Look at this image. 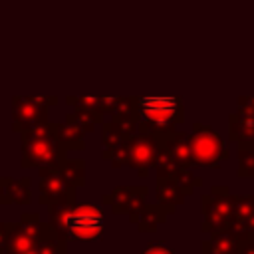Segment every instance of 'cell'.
Wrapping results in <instances>:
<instances>
[{"mask_svg":"<svg viewBox=\"0 0 254 254\" xmlns=\"http://www.w3.org/2000/svg\"><path fill=\"white\" fill-rule=\"evenodd\" d=\"M48 224L62 240H97L103 232V212L91 202L50 204Z\"/></svg>","mask_w":254,"mask_h":254,"instance_id":"obj_1","label":"cell"},{"mask_svg":"<svg viewBox=\"0 0 254 254\" xmlns=\"http://www.w3.org/2000/svg\"><path fill=\"white\" fill-rule=\"evenodd\" d=\"M139 129L155 135H167L177 131V125L185 121V105L175 95H145L133 99Z\"/></svg>","mask_w":254,"mask_h":254,"instance_id":"obj_2","label":"cell"},{"mask_svg":"<svg viewBox=\"0 0 254 254\" xmlns=\"http://www.w3.org/2000/svg\"><path fill=\"white\" fill-rule=\"evenodd\" d=\"M157 151H159V139L153 133L139 129V131L131 133L119 147L103 151L101 157L113 169L131 167L139 173V177H147L151 167H155Z\"/></svg>","mask_w":254,"mask_h":254,"instance_id":"obj_3","label":"cell"},{"mask_svg":"<svg viewBox=\"0 0 254 254\" xmlns=\"http://www.w3.org/2000/svg\"><path fill=\"white\" fill-rule=\"evenodd\" d=\"M22 137V161L20 165L26 169H42L48 165L62 163L67 159V151L58 141L54 123H44L40 127L28 129L20 133Z\"/></svg>","mask_w":254,"mask_h":254,"instance_id":"obj_4","label":"cell"},{"mask_svg":"<svg viewBox=\"0 0 254 254\" xmlns=\"http://www.w3.org/2000/svg\"><path fill=\"white\" fill-rule=\"evenodd\" d=\"M189 135H190L192 165H200V167H208V169H218L228 159L230 149H228L226 141L210 125L194 123Z\"/></svg>","mask_w":254,"mask_h":254,"instance_id":"obj_5","label":"cell"},{"mask_svg":"<svg viewBox=\"0 0 254 254\" xmlns=\"http://www.w3.org/2000/svg\"><path fill=\"white\" fill-rule=\"evenodd\" d=\"M52 238H60L56 234V230L48 222H42L38 212H26V214H22L20 222H16V226L8 238L4 254H22V252L38 248L40 244H44L46 240H52Z\"/></svg>","mask_w":254,"mask_h":254,"instance_id":"obj_6","label":"cell"},{"mask_svg":"<svg viewBox=\"0 0 254 254\" xmlns=\"http://www.w3.org/2000/svg\"><path fill=\"white\" fill-rule=\"evenodd\" d=\"M202 232H220L230 230L234 214V194H230L226 185H214L210 192L202 194Z\"/></svg>","mask_w":254,"mask_h":254,"instance_id":"obj_7","label":"cell"},{"mask_svg":"<svg viewBox=\"0 0 254 254\" xmlns=\"http://www.w3.org/2000/svg\"><path fill=\"white\" fill-rule=\"evenodd\" d=\"M38 187H40L38 202L44 204V206H50V204H73L75 202V187L67 181V177L64 175V171L60 167V163L40 169Z\"/></svg>","mask_w":254,"mask_h":254,"instance_id":"obj_8","label":"cell"},{"mask_svg":"<svg viewBox=\"0 0 254 254\" xmlns=\"http://www.w3.org/2000/svg\"><path fill=\"white\" fill-rule=\"evenodd\" d=\"M58 97H14L12 99V131L22 133L48 123V107Z\"/></svg>","mask_w":254,"mask_h":254,"instance_id":"obj_9","label":"cell"},{"mask_svg":"<svg viewBox=\"0 0 254 254\" xmlns=\"http://www.w3.org/2000/svg\"><path fill=\"white\" fill-rule=\"evenodd\" d=\"M149 196L147 185H123L115 187L109 194L103 196V202L111 206L113 214H127L129 220L135 218V214L141 210Z\"/></svg>","mask_w":254,"mask_h":254,"instance_id":"obj_10","label":"cell"},{"mask_svg":"<svg viewBox=\"0 0 254 254\" xmlns=\"http://www.w3.org/2000/svg\"><path fill=\"white\" fill-rule=\"evenodd\" d=\"M248 236V232L238 230H220L212 232L210 238L200 242V254H236L240 242Z\"/></svg>","mask_w":254,"mask_h":254,"instance_id":"obj_11","label":"cell"},{"mask_svg":"<svg viewBox=\"0 0 254 254\" xmlns=\"http://www.w3.org/2000/svg\"><path fill=\"white\" fill-rule=\"evenodd\" d=\"M228 137L232 143L254 141V105H240L228 115Z\"/></svg>","mask_w":254,"mask_h":254,"instance_id":"obj_12","label":"cell"},{"mask_svg":"<svg viewBox=\"0 0 254 254\" xmlns=\"http://www.w3.org/2000/svg\"><path fill=\"white\" fill-rule=\"evenodd\" d=\"M155 135V133H153ZM165 145L171 149V153L175 155V159L179 161V165L183 169H189L192 167V155H190V135L185 133V131H173V133H167V135H159Z\"/></svg>","mask_w":254,"mask_h":254,"instance_id":"obj_13","label":"cell"},{"mask_svg":"<svg viewBox=\"0 0 254 254\" xmlns=\"http://www.w3.org/2000/svg\"><path fill=\"white\" fill-rule=\"evenodd\" d=\"M167 214H173V212L169 208L161 206L159 202H155V204H143L141 210L135 214V218L131 222L137 224L139 232H155L165 222Z\"/></svg>","mask_w":254,"mask_h":254,"instance_id":"obj_14","label":"cell"},{"mask_svg":"<svg viewBox=\"0 0 254 254\" xmlns=\"http://www.w3.org/2000/svg\"><path fill=\"white\" fill-rule=\"evenodd\" d=\"M155 194H157V202L165 208H169L171 212H175V208L179 204L185 202V194L179 189V185L175 183L173 177H157V185H155Z\"/></svg>","mask_w":254,"mask_h":254,"instance_id":"obj_15","label":"cell"},{"mask_svg":"<svg viewBox=\"0 0 254 254\" xmlns=\"http://www.w3.org/2000/svg\"><path fill=\"white\" fill-rule=\"evenodd\" d=\"M54 129H56V135H58V141L62 143V147L65 151H81L85 145H83V131L79 127H75L73 123H67V121H62V123H54Z\"/></svg>","mask_w":254,"mask_h":254,"instance_id":"obj_16","label":"cell"},{"mask_svg":"<svg viewBox=\"0 0 254 254\" xmlns=\"http://www.w3.org/2000/svg\"><path fill=\"white\" fill-rule=\"evenodd\" d=\"M236 157H238L236 175L240 179L254 177V141H240Z\"/></svg>","mask_w":254,"mask_h":254,"instance_id":"obj_17","label":"cell"},{"mask_svg":"<svg viewBox=\"0 0 254 254\" xmlns=\"http://www.w3.org/2000/svg\"><path fill=\"white\" fill-rule=\"evenodd\" d=\"M8 189H10L12 204H24V206L30 204V200H32V179L30 177L10 179Z\"/></svg>","mask_w":254,"mask_h":254,"instance_id":"obj_18","label":"cell"},{"mask_svg":"<svg viewBox=\"0 0 254 254\" xmlns=\"http://www.w3.org/2000/svg\"><path fill=\"white\" fill-rule=\"evenodd\" d=\"M65 121H67V123H73L75 127H79L83 133H91L97 125L103 123L99 117H95L93 113H89V111H85V109H73L71 113L65 115Z\"/></svg>","mask_w":254,"mask_h":254,"instance_id":"obj_19","label":"cell"},{"mask_svg":"<svg viewBox=\"0 0 254 254\" xmlns=\"http://www.w3.org/2000/svg\"><path fill=\"white\" fill-rule=\"evenodd\" d=\"M64 175L67 177V181L77 189L85 183V163L81 159H64L60 163Z\"/></svg>","mask_w":254,"mask_h":254,"instance_id":"obj_20","label":"cell"},{"mask_svg":"<svg viewBox=\"0 0 254 254\" xmlns=\"http://www.w3.org/2000/svg\"><path fill=\"white\" fill-rule=\"evenodd\" d=\"M169 177H173V179H175V183L179 185V189L183 190V194H185V196L192 194V192L202 185V179H200V177H196V175H192L189 169H179L175 175H169Z\"/></svg>","mask_w":254,"mask_h":254,"instance_id":"obj_21","label":"cell"},{"mask_svg":"<svg viewBox=\"0 0 254 254\" xmlns=\"http://www.w3.org/2000/svg\"><path fill=\"white\" fill-rule=\"evenodd\" d=\"M22 254H67V248H65V240L52 238V240H46L44 244H40L38 248L22 252Z\"/></svg>","mask_w":254,"mask_h":254,"instance_id":"obj_22","label":"cell"},{"mask_svg":"<svg viewBox=\"0 0 254 254\" xmlns=\"http://www.w3.org/2000/svg\"><path fill=\"white\" fill-rule=\"evenodd\" d=\"M16 222H0V254H4L6 250V244H8V238L14 230Z\"/></svg>","mask_w":254,"mask_h":254,"instance_id":"obj_23","label":"cell"},{"mask_svg":"<svg viewBox=\"0 0 254 254\" xmlns=\"http://www.w3.org/2000/svg\"><path fill=\"white\" fill-rule=\"evenodd\" d=\"M141 254H175V250L169 248V246L163 244V242H149V244L143 248Z\"/></svg>","mask_w":254,"mask_h":254,"instance_id":"obj_24","label":"cell"},{"mask_svg":"<svg viewBox=\"0 0 254 254\" xmlns=\"http://www.w3.org/2000/svg\"><path fill=\"white\" fill-rule=\"evenodd\" d=\"M8 181H10V177H0V204H12Z\"/></svg>","mask_w":254,"mask_h":254,"instance_id":"obj_25","label":"cell"},{"mask_svg":"<svg viewBox=\"0 0 254 254\" xmlns=\"http://www.w3.org/2000/svg\"><path fill=\"white\" fill-rule=\"evenodd\" d=\"M236 254H254V232H248V236L240 242V248Z\"/></svg>","mask_w":254,"mask_h":254,"instance_id":"obj_26","label":"cell"},{"mask_svg":"<svg viewBox=\"0 0 254 254\" xmlns=\"http://www.w3.org/2000/svg\"><path fill=\"white\" fill-rule=\"evenodd\" d=\"M234 230H238V232H254V210H252Z\"/></svg>","mask_w":254,"mask_h":254,"instance_id":"obj_27","label":"cell"},{"mask_svg":"<svg viewBox=\"0 0 254 254\" xmlns=\"http://www.w3.org/2000/svg\"><path fill=\"white\" fill-rule=\"evenodd\" d=\"M238 103H240V105H254V99H244V97H240Z\"/></svg>","mask_w":254,"mask_h":254,"instance_id":"obj_28","label":"cell"}]
</instances>
